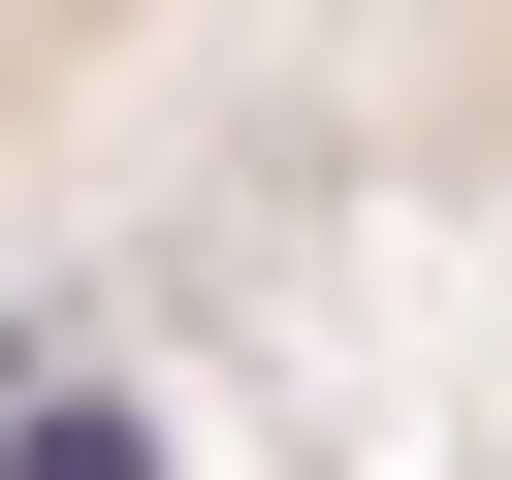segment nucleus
Returning a JSON list of instances; mask_svg holds the SVG:
<instances>
[{
  "mask_svg": "<svg viewBox=\"0 0 512 480\" xmlns=\"http://www.w3.org/2000/svg\"><path fill=\"white\" fill-rule=\"evenodd\" d=\"M0 480H160V416H128V384H32V416H0Z\"/></svg>",
  "mask_w": 512,
  "mask_h": 480,
  "instance_id": "f257e3e1",
  "label": "nucleus"
}]
</instances>
